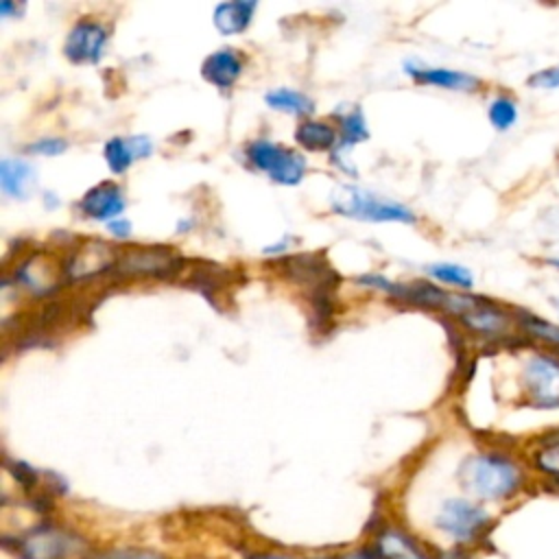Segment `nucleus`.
Instances as JSON below:
<instances>
[{"instance_id": "nucleus-1", "label": "nucleus", "mask_w": 559, "mask_h": 559, "mask_svg": "<svg viewBox=\"0 0 559 559\" xmlns=\"http://www.w3.org/2000/svg\"><path fill=\"white\" fill-rule=\"evenodd\" d=\"M461 485L478 502H509L526 489V469L504 452L472 454L461 465Z\"/></svg>"}, {"instance_id": "nucleus-2", "label": "nucleus", "mask_w": 559, "mask_h": 559, "mask_svg": "<svg viewBox=\"0 0 559 559\" xmlns=\"http://www.w3.org/2000/svg\"><path fill=\"white\" fill-rule=\"evenodd\" d=\"M439 310L454 314L469 332L487 338L507 336L515 323V317L507 312L500 304L474 295L443 293Z\"/></svg>"}, {"instance_id": "nucleus-3", "label": "nucleus", "mask_w": 559, "mask_h": 559, "mask_svg": "<svg viewBox=\"0 0 559 559\" xmlns=\"http://www.w3.org/2000/svg\"><path fill=\"white\" fill-rule=\"evenodd\" d=\"M435 526L459 546H472L480 544L489 535L493 518L478 500L450 498L441 504Z\"/></svg>"}, {"instance_id": "nucleus-4", "label": "nucleus", "mask_w": 559, "mask_h": 559, "mask_svg": "<svg viewBox=\"0 0 559 559\" xmlns=\"http://www.w3.org/2000/svg\"><path fill=\"white\" fill-rule=\"evenodd\" d=\"M332 207L336 214L358 218V221H373V223H415V214L395 201L380 199L367 190L354 186H338L332 192Z\"/></svg>"}, {"instance_id": "nucleus-5", "label": "nucleus", "mask_w": 559, "mask_h": 559, "mask_svg": "<svg viewBox=\"0 0 559 559\" xmlns=\"http://www.w3.org/2000/svg\"><path fill=\"white\" fill-rule=\"evenodd\" d=\"M522 389L531 406L557 408L559 406V356L535 354L522 369Z\"/></svg>"}, {"instance_id": "nucleus-6", "label": "nucleus", "mask_w": 559, "mask_h": 559, "mask_svg": "<svg viewBox=\"0 0 559 559\" xmlns=\"http://www.w3.org/2000/svg\"><path fill=\"white\" fill-rule=\"evenodd\" d=\"M247 155L255 168L269 173V177L273 181L284 183V186L299 183L306 173L304 155L288 151L284 146H277L269 140H253L247 146Z\"/></svg>"}, {"instance_id": "nucleus-7", "label": "nucleus", "mask_w": 559, "mask_h": 559, "mask_svg": "<svg viewBox=\"0 0 559 559\" xmlns=\"http://www.w3.org/2000/svg\"><path fill=\"white\" fill-rule=\"evenodd\" d=\"M20 559H72L83 550V542L55 526H37L17 539Z\"/></svg>"}, {"instance_id": "nucleus-8", "label": "nucleus", "mask_w": 559, "mask_h": 559, "mask_svg": "<svg viewBox=\"0 0 559 559\" xmlns=\"http://www.w3.org/2000/svg\"><path fill=\"white\" fill-rule=\"evenodd\" d=\"M177 266V255L166 247H133L116 255L114 269L120 275H168Z\"/></svg>"}, {"instance_id": "nucleus-9", "label": "nucleus", "mask_w": 559, "mask_h": 559, "mask_svg": "<svg viewBox=\"0 0 559 559\" xmlns=\"http://www.w3.org/2000/svg\"><path fill=\"white\" fill-rule=\"evenodd\" d=\"M107 44V28L94 20L76 22L66 37V57L74 63H96Z\"/></svg>"}, {"instance_id": "nucleus-10", "label": "nucleus", "mask_w": 559, "mask_h": 559, "mask_svg": "<svg viewBox=\"0 0 559 559\" xmlns=\"http://www.w3.org/2000/svg\"><path fill=\"white\" fill-rule=\"evenodd\" d=\"M528 465L548 489L559 491V432H550L535 443Z\"/></svg>"}, {"instance_id": "nucleus-11", "label": "nucleus", "mask_w": 559, "mask_h": 559, "mask_svg": "<svg viewBox=\"0 0 559 559\" xmlns=\"http://www.w3.org/2000/svg\"><path fill=\"white\" fill-rule=\"evenodd\" d=\"M83 214L98 218V221H111L124 210V197L118 186L114 183H98L92 190H87L79 203Z\"/></svg>"}, {"instance_id": "nucleus-12", "label": "nucleus", "mask_w": 559, "mask_h": 559, "mask_svg": "<svg viewBox=\"0 0 559 559\" xmlns=\"http://www.w3.org/2000/svg\"><path fill=\"white\" fill-rule=\"evenodd\" d=\"M240 72H242V59L234 48H221L212 52L201 66L203 79L221 90L231 87L234 81L240 76Z\"/></svg>"}, {"instance_id": "nucleus-13", "label": "nucleus", "mask_w": 559, "mask_h": 559, "mask_svg": "<svg viewBox=\"0 0 559 559\" xmlns=\"http://www.w3.org/2000/svg\"><path fill=\"white\" fill-rule=\"evenodd\" d=\"M116 264V258L107 251L105 245L100 242H85L81 249L74 251V255L66 262V273L74 280L79 277H90L94 273H100L109 266Z\"/></svg>"}, {"instance_id": "nucleus-14", "label": "nucleus", "mask_w": 559, "mask_h": 559, "mask_svg": "<svg viewBox=\"0 0 559 559\" xmlns=\"http://www.w3.org/2000/svg\"><path fill=\"white\" fill-rule=\"evenodd\" d=\"M105 162L111 168V173H124L133 159L146 157L151 153V140L148 138H111L105 144Z\"/></svg>"}, {"instance_id": "nucleus-15", "label": "nucleus", "mask_w": 559, "mask_h": 559, "mask_svg": "<svg viewBox=\"0 0 559 559\" xmlns=\"http://www.w3.org/2000/svg\"><path fill=\"white\" fill-rule=\"evenodd\" d=\"M406 72L424 85H437L445 90H474L478 85V79L459 70H448V68H415L406 66Z\"/></svg>"}, {"instance_id": "nucleus-16", "label": "nucleus", "mask_w": 559, "mask_h": 559, "mask_svg": "<svg viewBox=\"0 0 559 559\" xmlns=\"http://www.w3.org/2000/svg\"><path fill=\"white\" fill-rule=\"evenodd\" d=\"M255 11V2H223L214 9V26L223 33V35H234V33H242L249 22L251 15Z\"/></svg>"}, {"instance_id": "nucleus-17", "label": "nucleus", "mask_w": 559, "mask_h": 559, "mask_svg": "<svg viewBox=\"0 0 559 559\" xmlns=\"http://www.w3.org/2000/svg\"><path fill=\"white\" fill-rule=\"evenodd\" d=\"M376 552L382 559H430L413 537L402 531H386L378 539Z\"/></svg>"}, {"instance_id": "nucleus-18", "label": "nucleus", "mask_w": 559, "mask_h": 559, "mask_svg": "<svg viewBox=\"0 0 559 559\" xmlns=\"http://www.w3.org/2000/svg\"><path fill=\"white\" fill-rule=\"evenodd\" d=\"M33 181L31 164L22 159L4 157L0 162V186L9 197H26V188Z\"/></svg>"}, {"instance_id": "nucleus-19", "label": "nucleus", "mask_w": 559, "mask_h": 559, "mask_svg": "<svg viewBox=\"0 0 559 559\" xmlns=\"http://www.w3.org/2000/svg\"><path fill=\"white\" fill-rule=\"evenodd\" d=\"M295 140L308 151H325L336 144V133L325 122L306 120L295 129Z\"/></svg>"}, {"instance_id": "nucleus-20", "label": "nucleus", "mask_w": 559, "mask_h": 559, "mask_svg": "<svg viewBox=\"0 0 559 559\" xmlns=\"http://www.w3.org/2000/svg\"><path fill=\"white\" fill-rule=\"evenodd\" d=\"M266 103L273 109L286 111V114H293V116H306V114L314 111V103H312L310 96H306L301 92H295V90H286V87L269 92Z\"/></svg>"}, {"instance_id": "nucleus-21", "label": "nucleus", "mask_w": 559, "mask_h": 559, "mask_svg": "<svg viewBox=\"0 0 559 559\" xmlns=\"http://www.w3.org/2000/svg\"><path fill=\"white\" fill-rule=\"evenodd\" d=\"M518 325L533 338L550 345V347H557L559 349V325L537 317V314H531V312H522L518 314Z\"/></svg>"}, {"instance_id": "nucleus-22", "label": "nucleus", "mask_w": 559, "mask_h": 559, "mask_svg": "<svg viewBox=\"0 0 559 559\" xmlns=\"http://www.w3.org/2000/svg\"><path fill=\"white\" fill-rule=\"evenodd\" d=\"M487 116H489V122L493 129L498 131H507L511 129L515 122H518V105L511 96H496L491 103H489V109H487Z\"/></svg>"}, {"instance_id": "nucleus-23", "label": "nucleus", "mask_w": 559, "mask_h": 559, "mask_svg": "<svg viewBox=\"0 0 559 559\" xmlns=\"http://www.w3.org/2000/svg\"><path fill=\"white\" fill-rule=\"evenodd\" d=\"M367 138H369V131H367V124H365V118H362L360 109H354L352 114H347L341 120V142H338V148L354 146V144H358V142H362Z\"/></svg>"}, {"instance_id": "nucleus-24", "label": "nucleus", "mask_w": 559, "mask_h": 559, "mask_svg": "<svg viewBox=\"0 0 559 559\" xmlns=\"http://www.w3.org/2000/svg\"><path fill=\"white\" fill-rule=\"evenodd\" d=\"M428 273H430L435 280L445 282V284H452V286H459V288H472V284H474L472 273H469L465 266H459V264H448V262L430 264V266H428Z\"/></svg>"}, {"instance_id": "nucleus-25", "label": "nucleus", "mask_w": 559, "mask_h": 559, "mask_svg": "<svg viewBox=\"0 0 559 559\" xmlns=\"http://www.w3.org/2000/svg\"><path fill=\"white\" fill-rule=\"evenodd\" d=\"M92 559H164V557L148 548H111V550L96 552Z\"/></svg>"}, {"instance_id": "nucleus-26", "label": "nucleus", "mask_w": 559, "mask_h": 559, "mask_svg": "<svg viewBox=\"0 0 559 559\" xmlns=\"http://www.w3.org/2000/svg\"><path fill=\"white\" fill-rule=\"evenodd\" d=\"M528 85L537 90H557L559 87V66L544 68L528 76Z\"/></svg>"}, {"instance_id": "nucleus-27", "label": "nucleus", "mask_w": 559, "mask_h": 559, "mask_svg": "<svg viewBox=\"0 0 559 559\" xmlns=\"http://www.w3.org/2000/svg\"><path fill=\"white\" fill-rule=\"evenodd\" d=\"M66 148H68V142L59 140V138H44V140H37V142L26 146V151L39 153V155H59Z\"/></svg>"}, {"instance_id": "nucleus-28", "label": "nucleus", "mask_w": 559, "mask_h": 559, "mask_svg": "<svg viewBox=\"0 0 559 559\" xmlns=\"http://www.w3.org/2000/svg\"><path fill=\"white\" fill-rule=\"evenodd\" d=\"M109 231L114 234V236H118V238H124V236H129V223L127 221H109Z\"/></svg>"}, {"instance_id": "nucleus-29", "label": "nucleus", "mask_w": 559, "mask_h": 559, "mask_svg": "<svg viewBox=\"0 0 559 559\" xmlns=\"http://www.w3.org/2000/svg\"><path fill=\"white\" fill-rule=\"evenodd\" d=\"M338 559H382L376 550H362V552H354V555H345V557H338Z\"/></svg>"}, {"instance_id": "nucleus-30", "label": "nucleus", "mask_w": 559, "mask_h": 559, "mask_svg": "<svg viewBox=\"0 0 559 559\" xmlns=\"http://www.w3.org/2000/svg\"><path fill=\"white\" fill-rule=\"evenodd\" d=\"M249 559H293V557H286V555H275V552H260V555H253Z\"/></svg>"}, {"instance_id": "nucleus-31", "label": "nucleus", "mask_w": 559, "mask_h": 559, "mask_svg": "<svg viewBox=\"0 0 559 559\" xmlns=\"http://www.w3.org/2000/svg\"><path fill=\"white\" fill-rule=\"evenodd\" d=\"M552 304H555V308H557V312H559V297H557V299H552Z\"/></svg>"}]
</instances>
